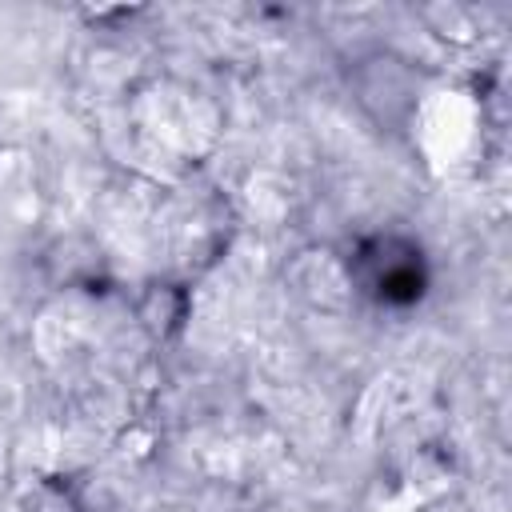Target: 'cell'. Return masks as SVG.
Instances as JSON below:
<instances>
[{"label":"cell","instance_id":"2","mask_svg":"<svg viewBox=\"0 0 512 512\" xmlns=\"http://www.w3.org/2000/svg\"><path fill=\"white\" fill-rule=\"evenodd\" d=\"M424 24L440 36V40H448V44H472L476 40V16H472V8H464V4H428L424 12Z\"/></svg>","mask_w":512,"mask_h":512},{"label":"cell","instance_id":"3","mask_svg":"<svg viewBox=\"0 0 512 512\" xmlns=\"http://www.w3.org/2000/svg\"><path fill=\"white\" fill-rule=\"evenodd\" d=\"M436 492H440V484H428L424 476H408V480L396 484L384 500H376L368 512H420Z\"/></svg>","mask_w":512,"mask_h":512},{"label":"cell","instance_id":"1","mask_svg":"<svg viewBox=\"0 0 512 512\" xmlns=\"http://www.w3.org/2000/svg\"><path fill=\"white\" fill-rule=\"evenodd\" d=\"M480 128H484L480 96L452 80L420 88L408 108L412 152L432 176H456L460 168H468V160L480 148Z\"/></svg>","mask_w":512,"mask_h":512}]
</instances>
